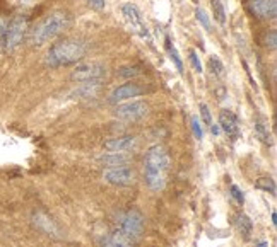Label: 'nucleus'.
I'll list each match as a JSON object with an SVG mask.
<instances>
[{"instance_id":"19","label":"nucleus","mask_w":277,"mask_h":247,"mask_svg":"<svg viewBox=\"0 0 277 247\" xmlns=\"http://www.w3.org/2000/svg\"><path fill=\"white\" fill-rule=\"evenodd\" d=\"M212 5V14H214V19L219 22V24H224L226 22V9L222 5L221 0H211Z\"/></svg>"},{"instance_id":"5","label":"nucleus","mask_w":277,"mask_h":247,"mask_svg":"<svg viewBox=\"0 0 277 247\" xmlns=\"http://www.w3.org/2000/svg\"><path fill=\"white\" fill-rule=\"evenodd\" d=\"M144 230V216L137 210H128L120 216L118 220V232L123 234L128 241L135 242Z\"/></svg>"},{"instance_id":"26","label":"nucleus","mask_w":277,"mask_h":247,"mask_svg":"<svg viewBox=\"0 0 277 247\" xmlns=\"http://www.w3.org/2000/svg\"><path fill=\"white\" fill-rule=\"evenodd\" d=\"M229 191H231V196L234 198V200H236V203H240V205H243V201H245V195H243V191L240 188H238V186H231L229 188Z\"/></svg>"},{"instance_id":"3","label":"nucleus","mask_w":277,"mask_h":247,"mask_svg":"<svg viewBox=\"0 0 277 247\" xmlns=\"http://www.w3.org/2000/svg\"><path fill=\"white\" fill-rule=\"evenodd\" d=\"M67 26H69V16L65 12H52L50 16L38 22L36 28L31 31V43L35 46H43L45 43L63 33Z\"/></svg>"},{"instance_id":"7","label":"nucleus","mask_w":277,"mask_h":247,"mask_svg":"<svg viewBox=\"0 0 277 247\" xmlns=\"http://www.w3.org/2000/svg\"><path fill=\"white\" fill-rule=\"evenodd\" d=\"M149 115V104L144 101H132L118 104L115 109V116L123 121H139Z\"/></svg>"},{"instance_id":"4","label":"nucleus","mask_w":277,"mask_h":247,"mask_svg":"<svg viewBox=\"0 0 277 247\" xmlns=\"http://www.w3.org/2000/svg\"><path fill=\"white\" fill-rule=\"evenodd\" d=\"M108 70L103 63L98 62H84L79 63L72 72V81H77L81 83H87V85H100L106 79Z\"/></svg>"},{"instance_id":"12","label":"nucleus","mask_w":277,"mask_h":247,"mask_svg":"<svg viewBox=\"0 0 277 247\" xmlns=\"http://www.w3.org/2000/svg\"><path fill=\"white\" fill-rule=\"evenodd\" d=\"M248 5L260 19H274L277 14V0H248Z\"/></svg>"},{"instance_id":"25","label":"nucleus","mask_w":277,"mask_h":247,"mask_svg":"<svg viewBox=\"0 0 277 247\" xmlns=\"http://www.w3.org/2000/svg\"><path fill=\"white\" fill-rule=\"evenodd\" d=\"M190 63H192L193 70H195L197 74H200V72H202V63H200V60H199V56H197L195 49H190Z\"/></svg>"},{"instance_id":"30","label":"nucleus","mask_w":277,"mask_h":247,"mask_svg":"<svg viewBox=\"0 0 277 247\" xmlns=\"http://www.w3.org/2000/svg\"><path fill=\"white\" fill-rule=\"evenodd\" d=\"M3 36H5V24L0 21V51L3 49Z\"/></svg>"},{"instance_id":"27","label":"nucleus","mask_w":277,"mask_h":247,"mask_svg":"<svg viewBox=\"0 0 277 247\" xmlns=\"http://www.w3.org/2000/svg\"><path fill=\"white\" fill-rule=\"evenodd\" d=\"M200 115H202L204 123H206L207 126L211 128L212 126V118H211V111H209V108L206 104H200Z\"/></svg>"},{"instance_id":"18","label":"nucleus","mask_w":277,"mask_h":247,"mask_svg":"<svg viewBox=\"0 0 277 247\" xmlns=\"http://www.w3.org/2000/svg\"><path fill=\"white\" fill-rule=\"evenodd\" d=\"M236 225H238V230L241 232L243 237H245L246 241H248L250 235H252V230H253L252 220H250L246 215H240V216H238V220H236Z\"/></svg>"},{"instance_id":"32","label":"nucleus","mask_w":277,"mask_h":247,"mask_svg":"<svg viewBox=\"0 0 277 247\" xmlns=\"http://www.w3.org/2000/svg\"><path fill=\"white\" fill-rule=\"evenodd\" d=\"M257 247H269V244H267V242H259V246H257Z\"/></svg>"},{"instance_id":"11","label":"nucleus","mask_w":277,"mask_h":247,"mask_svg":"<svg viewBox=\"0 0 277 247\" xmlns=\"http://www.w3.org/2000/svg\"><path fill=\"white\" fill-rule=\"evenodd\" d=\"M140 94H142V87H139L137 83H134V82H128V83H123V85L116 87V89L110 94V102H111V104H118V102L128 101V99H132V97H137Z\"/></svg>"},{"instance_id":"16","label":"nucleus","mask_w":277,"mask_h":247,"mask_svg":"<svg viewBox=\"0 0 277 247\" xmlns=\"http://www.w3.org/2000/svg\"><path fill=\"white\" fill-rule=\"evenodd\" d=\"M255 133L257 136H259L260 142L267 143V145H271L272 143V133H271V126H269L267 120L265 118H257L255 120Z\"/></svg>"},{"instance_id":"33","label":"nucleus","mask_w":277,"mask_h":247,"mask_svg":"<svg viewBox=\"0 0 277 247\" xmlns=\"http://www.w3.org/2000/svg\"><path fill=\"white\" fill-rule=\"evenodd\" d=\"M276 218H277V215H276V213H272V223H274V225L277 223V220H276Z\"/></svg>"},{"instance_id":"31","label":"nucleus","mask_w":277,"mask_h":247,"mask_svg":"<svg viewBox=\"0 0 277 247\" xmlns=\"http://www.w3.org/2000/svg\"><path fill=\"white\" fill-rule=\"evenodd\" d=\"M211 131L214 133V135H218V133H219V128L216 126V124H212V126H211Z\"/></svg>"},{"instance_id":"24","label":"nucleus","mask_w":277,"mask_h":247,"mask_svg":"<svg viewBox=\"0 0 277 247\" xmlns=\"http://www.w3.org/2000/svg\"><path fill=\"white\" fill-rule=\"evenodd\" d=\"M202 121H200V118L199 116H193L192 118V130H193V135H195V138L197 140H202V136H204V131H202Z\"/></svg>"},{"instance_id":"10","label":"nucleus","mask_w":277,"mask_h":247,"mask_svg":"<svg viewBox=\"0 0 277 247\" xmlns=\"http://www.w3.org/2000/svg\"><path fill=\"white\" fill-rule=\"evenodd\" d=\"M105 150L110 154H127V152L134 150L137 147V138L135 136H118V138H111L105 142Z\"/></svg>"},{"instance_id":"8","label":"nucleus","mask_w":277,"mask_h":247,"mask_svg":"<svg viewBox=\"0 0 277 247\" xmlns=\"http://www.w3.org/2000/svg\"><path fill=\"white\" fill-rule=\"evenodd\" d=\"M103 177L106 182L113 186H130L134 184L135 181V172L132 167L128 165H120V167H110V169H105Z\"/></svg>"},{"instance_id":"23","label":"nucleus","mask_w":277,"mask_h":247,"mask_svg":"<svg viewBox=\"0 0 277 247\" xmlns=\"http://www.w3.org/2000/svg\"><path fill=\"white\" fill-rule=\"evenodd\" d=\"M195 16H197V21L202 24V28L206 29V31H211V19H209L206 10H204V9H197L195 10Z\"/></svg>"},{"instance_id":"29","label":"nucleus","mask_w":277,"mask_h":247,"mask_svg":"<svg viewBox=\"0 0 277 247\" xmlns=\"http://www.w3.org/2000/svg\"><path fill=\"white\" fill-rule=\"evenodd\" d=\"M91 9L94 10H103L105 9V0H87Z\"/></svg>"},{"instance_id":"6","label":"nucleus","mask_w":277,"mask_h":247,"mask_svg":"<svg viewBox=\"0 0 277 247\" xmlns=\"http://www.w3.org/2000/svg\"><path fill=\"white\" fill-rule=\"evenodd\" d=\"M28 33V19L24 16L14 17L9 24H5V36H3V48L12 51L24 41Z\"/></svg>"},{"instance_id":"9","label":"nucleus","mask_w":277,"mask_h":247,"mask_svg":"<svg viewBox=\"0 0 277 247\" xmlns=\"http://www.w3.org/2000/svg\"><path fill=\"white\" fill-rule=\"evenodd\" d=\"M121 14H123L125 21H127L128 26L132 28V31L137 33L139 36H142V38H149V31H147L146 24H144V19L134 3H125V5L121 7Z\"/></svg>"},{"instance_id":"21","label":"nucleus","mask_w":277,"mask_h":247,"mask_svg":"<svg viewBox=\"0 0 277 247\" xmlns=\"http://www.w3.org/2000/svg\"><path fill=\"white\" fill-rule=\"evenodd\" d=\"M209 70H211L212 75H216V77H222V75H224V65H222V62L218 56H211V58H209Z\"/></svg>"},{"instance_id":"17","label":"nucleus","mask_w":277,"mask_h":247,"mask_svg":"<svg viewBox=\"0 0 277 247\" xmlns=\"http://www.w3.org/2000/svg\"><path fill=\"white\" fill-rule=\"evenodd\" d=\"M132 246H134V242L128 241V239L125 237L123 234H120L118 230L113 232L105 244V247H132Z\"/></svg>"},{"instance_id":"22","label":"nucleus","mask_w":277,"mask_h":247,"mask_svg":"<svg viewBox=\"0 0 277 247\" xmlns=\"http://www.w3.org/2000/svg\"><path fill=\"white\" fill-rule=\"evenodd\" d=\"M255 188L264 189V191L271 193V195H276V182L271 177H260V179H257Z\"/></svg>"},{"instance_id":"13","label":"nucleus","mask_w":277,"mask_h":247,"mask_svg":"<svg viewBox=\"0 0 277 247\" xmlns=\"http://www.w3.org/2000/svg\"><path fill=\"white\" fill-rule=\"evenodd\" d=\"M33 223L36 225L38 230H41L43 234L50 235V237H55V239L62 237V235H60V229L56 227V223L53 222L48 215L41 213V211H38V213L33 215Z\"/></svg>"},{"instance_id":"1","label":"nucleus","mask_w":277,"mask_h":247,"mask_svg":"<svg viewBox=\"0 0 277 247\" xmlns=\"http://www.w3.org/2000/svg\"><path fill=\"white\" fill-rule=\"evenodd\" d=\"M169 169V155L163 145H153L144 159V179L149 189L161 191L166 186Z\"/></svg>"},{"instance_id":"20","label":"nucleus","mask_w":277,"mask_h":247,"mask_svg":"<svg viewBox=\"0 0 277 247\" xmlns=\"http://www.w3.org/2000/svg\"><path fill=\"white\" fill-rule=\"evenodd\" d=\"M166 48H168V53H169V58L173 60V63L176 65V70L180 72V74H183V62H181L180 55H178L176 48L173 46V43L169 41V38L166 40Z\"/></svg>"},{"instance_id":"2","label":"nucleus","mask_w":277,"mask_h":247,"mask_svg":"<svg viewBox=\"0 0 277 247\" xmlns=\"http://www.w3.org/2000/svg\"><path fill=\"white\" fill-rule=\"evenodd\" d=\"M84 55H86V44L82 41L63 40L55 43L48 49L45 62H47V65L58 68V67H67V65H72V63H77Z\"/></svg>"},{"instance_id":"15","label":"nucleus","mask_w":277,"mask_h":247,"mask_svg":"<svg viewBox=\"0 0 277 247\" xmlns=\"http://www.w3.org/2000/svg\"><path fill=\"white\" fill-rule=\"evenodd\" d=\"M101 164H103L106 169L110 167H120V165H127L128 164V155L127 154H105L100 157Z\"/></svg>"},{"instance_id":"14","label":"nucleus","mask_w":277,"mask_h":247,"mask_svg":"<svg viewBox=\"0 0 277 247\" xmlns=\"http://www.w3.org/2000/svg\"><path fill=\"white\" fill-rule=\"evenodd\" d=\"M219 124L233 138L240 135V121H238V116L233 111H229V109H222L219 113Z\"/></svg>"},{"instance_id":"28","label":"nucleus","mask_w":277,"mask_h":247,"mask_svg":"<svg viewBox=\"0 0 277 247\" xmlns=\"http://www.w3.org/2000/svg\"><path fill=\"white\" fill-rule=\"evenodd\" d=\"M276 43H277V34H276V31H271L267 36H265V44L271 48H276Z\"/></svg>"}]
</instances>
